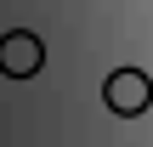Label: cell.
Instances as JSON below:
<instances>
[{
	"label": "cell",
	"mask_w": 153,
	"mask_h": 147,
	"mask_svg": "<svg viewBox=\"0 0 153 147\" xmlns=\"http://www.w3.org/2000/svg\"><path fill=\"white\" fill-rule=\"evenodd\" d=\"M40 68H45V45H40V34H28V28L0 34V74H6V79H34Z\"/></svg>",
	"instance_id": "cell-2"
},
{
	"label": "cell",
	"mask_w": 153,
	"mask_h": 147,
	"mask_svg": "<svg viewBox=\"0 0 153 147\" xmlns=\"http://www.w3.org/2000/svg\"><path fill=\"white\" fill-rule=\"evenodd\" d=\"M102 102H108V113H119V119L148 113V102H153V79H148V68H114V74L102 79Z\"/></svg>",
	"instance_id": "cell-1"
}]
</instances>
